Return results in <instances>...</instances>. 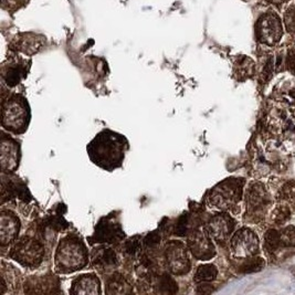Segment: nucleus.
Segmentation results:
<instances>
[{
  "mask_svg": "<svg viewBox=\"0 0 295 295\" xmlns=\"http://www.w3.org/2000/svg\"><path fill=\"white\" fill-rule=\"evenodd\" d=\"M125 140L112 132H102L88 145L92 161L105 169L119 167L125 156Z\"/></svg>",
  "mask_w": 295,
  "mask_h": 295,
  "instance_id": "1",
  "label": "nucleus"
},
{
  "mask_svg": "<svg viewBox=\"0 0 295 295\" xmlns=\"http://www.w3.org/2000/svg\"><path fill=\"white\" fill-rule=\"evenodd\" d=\"M56 260L61 271L72 272L79 270L86 264V250L79 240L66 238L59 246Z\"/></svg>",
  "mask_w": 295,
  "mask_h": 295,
  "instance_id": "2",
  "label": "nucleus"
},
{
  "mask_svg": "<svg viewBox=\"0 0 295 295\" xmlns=\"http://www.w3.org/2000/svg\"><path fill=\"white\" fill-rule=\"evenodd\" d=\"M242 181L227 179L220 183L211 191L210 202L217 208L228 209L235 206L241 198Z\"/></svg>",
  "mask_w": 295,
  "mask_h": 295,
  "instance_id": "3",
  "label": "nucleus"
},
{
  "mask_svg": "<svg viewBox=\"0 0 295 295\" xmlns=\"http://www.w3.org/2000/svg\"><path fill=\"white\" fill-rule=\"evenodd\" d=\"M10 257L25 266H37L42 261L43 248L32 239H22L13 246Z\"/></svg>",
  "mask_w": 295,
  "mask_h": 295,
  "instance_id": "4",
  "label": "nucleus"
},
{
  "mask_svg": "<svg viewBox=\"0 0 295 295\" xmlns=\"http://www.w3.org/2000/svg\"><path fill=\"white\" fill-rule=\"evenodd\" d=\"M257 36L260 42L274 46L278 43L282 37V25L280 19L274 13H265L260 17L256 26Z\"/></svg>",
  "mask_w": 295,
  "mask_h": 295,
  "instance_id": "5",
  "label": "nucleus"
},
{
  "mask_svg": "<svg viewBox=\"0 0 295 295\" xmlns=\"http://www.w3.org/2000/svg\"><path fill=\"white\" fill-rule=\"evenodd\" d=\"M167 265L169 270L180 276L190 270V260L187 249L180 241H170L165 251Z\"/></svg>",
  "mask_w": 295,
  "mask_h": 295,
  "instance_id": "6",
  "label": "nucleus"
},
{
  "mask_svg": "<svg viewBox=\"0 0 295 295\" xmlns=\"http://www.w3.org/2000/svg\"><path fill=\"white\" fill-rule=\"evenodd\" d=\"M26 106L18 98H13L4 106V125L15 133L24 132L27 125Z\"/></svg>",
  "mask_w": 295,
  "mask_h": 295,
  "instance_id": "7",
  "label": "nucleus"
},
{
  "mask_svg": "<svg viewBox=\"0 0 295 295\" xmlns=\"http://www.w3.org/2000/svg\"><path fill=\"white\" fill-rule=\"evenodd\" d=\"M231 249L237 257L251 258L259 251V239L251 230L242 229L233 236Z\"/></svg>",
  "mask_w": 295,
  "mask_h": 295,
  "instance_id": "8",
  "label": "nucleus"
},
{
  "mask_svg": "<svg viewBox=\"0 0 295 295\" xmlns=\"http://www.w3.org/2000/svg\"><path fill=\"white\" fill-rule=\"evenodd\" d=\"M189 248L193 255L199 260H207L215 256V248L207 235L196 231L189 238Z\"/></svg>",
  "mask_w": 295,
  "mask_h": 295,
  "instance_id": "9",
  "label": "nucleus"
},
{
  "mask_svg": "<svg viewBox=\"0 0 295 295\" xmlns=\"http://www.w3.org/2000/svg\"><path fill=\"white\" fill-rule=\"evenodd\" d=\"M123 237V231L119 223H114L107 219H103L99 223L97 231H95V241L113 243Z\"/></svg>",
  "mask_w": 295,
  "mask_h": 295,
  "instance_id": "10",
  "label": "nucleus"
},
{
  "mask_svg": "<svg viewBox=\"0 0 295 295\" xmlns=\"http://www.w3.org/2000/svg\"><path fill=\"white\" fill-rule=\"evenodd\" d=\"M233 220L227 215H219L214 217L208 224V231L216 240L227 239L233 230Z\"/></svg>",
  "mask_w": 295,
  "mask_h": 295,
  "instance_id": "11",
  "label": "nucleus"
},
{
  "mask_svg": "<svg viewBox=\"0 0 295 295\" xmlns=\"http://www.w3.org/2000/svg\"><path fill=\"white\" fill-rule=\"evenodd\" d=\"M73 294H97L100 293V282L93 274H85L73 281Z\"/></svg>",
  "mask_w": 295,
  "mask_h": 295,
  "instance_id": "12",
  "label": "nucleus"
},
{
  "mask_svg": "<svg viewBox=\"0 0 295 295\" xmlns=\"http://www.w3.org/2000/svg\"><path fill=\"white\" fill-rule=\"evenodd\" d=\"M19 232V219L6 211L2 215V241L4 244L11 242Z\"/></svg>",
  "mask_w": 295,
  "mask_h": 295,
  "instance_id": "13",
  "label": "nucleus"
},
{
  "mask_svg": "<svg viewBox=\"0 0 295 295\" xmlns=\"http://www.w3.org/2000/svg\"><path fill=\"white\" fill-rule=\"evenodd\" d=\"M17 144L10 140H3L2 162L4 170H13L18 165Z\"/></svg>",
  "mask_w": 295,
  "mask_h": 295,
  "instance_id": "14",
  "label": "nucleus"
},
{
  "mask_svg": "<svg viewBox=\"0 0 295 295\" xmlns=\"http://www.w3.org/2000/svg\"><path fill=\"white\" fill-rule=\"evenodd\" d=\"M248 205L249 208L256 212L264 208V206L266 205V194L261 185L259 184L253 185V186L249 189Z\"/></svg>",
  "mask_w": 295,
  "mask_h": 295,
  "instance_id": "15",
  "label": "nucleus"
},
{
  "mask_svg": "<svg viewBox=\"0 0 295 295\" xmlns=\"http://www.w3.org/2000/svg\"><path fill=\"white\" fill-rule=\"evenodd\" d=\"M92 261L98 266L108 267L118 264V256L111 249L101 248L93 253Z\"/></svg>",
  "mask_w": 295,
  "mask_h": 295,
  "instance_id": "16",
  "label": "nucleus"
},
{
  "mask_svg": "<svg viewBox=\"0 0 295 295\" xmlns=\"http://www.w3.org/2000/svg\"><path fill=\"white\" fill-rule=\"evenodd\" d=\"M131 285L120 274H114V276L107 281V293L109 294H125L131 293Z\"/></svg>",
  "mask_w": 295,
  "mask_h": 295,
  "instance_id": "17",
  "label": "nucleus"
},
{
  "mask_svg": "<svg viewBox=\"0 0 295 295\" xmlns=\"http://www.w3.org/2000/svg\"><path fill=\"white\" fill-rule=\"evenodd\" d=\"M154 287H156L157 293L163 294H174L178 290L175 280L170 278L168 274H163V276L157 279Z\"/></svg>",
  "mask_w": 295,
  "mask_h": 295,
  "instance_id": "18",
  "label": "nucleus"
},
{
  "mask_svg": "<svg viewBox=\"0 0 295 295\" xmlns=\"http://www.w3.org/2000/svg\"><path fill=\"white\" fill-rule=\"evenodd\" d=\"M218 274V271L215 265L212 264H203L200 265L197 269L195 274V281L196 282H207V281L215 280Z\"/></svg>",
  "mask_w": 295,
  "mask_h": 295,
  "instance_id": "19",
  "label": "nucleus"
},
{
  "mask_svg": "<svg viewBox=\"0 0 295 295\" xmlns=\"http://www.w3.org/2000/svg\"><path fill=\"white\" fill-rule=\"evenodd\" d=\"M265 248L269 252H276L281 244V233L277 230H269L264 236Z\"/></svg>",
  "mask_w": 295,
  "mask_h": 295,
  "instance_id": "20",
  "label": "nucleus"
},
{
  "mask_svg": "<svg viewBox=\"0 0 295 295\" xmlns=\"http://www.w3.org/2000/svg\"><path fill=\"white\" fill-rule=\"evenodd\" d=\"M25 75V70L21 66H11L8 69V71L6 72L5 74V80L7 82V84L10 85V86H15L16 84H18L20 80Z\"/></svg>",
  "mask_w": 295,
  "mask_h": 295,
  "instance_id": "21",
  "label": "nucleus"
},
{
  "mask_svg": "<svg viewBox=\"0 0 295 295\" xmlns=\"http://www.w3.org/2000/svg\"><path fill=\"white\" fill-rule=\"evenodd\" d=\"M264 266V261L263 259L256 258V259H248L245 260V262L240 266V271L243 273H252L262 270Z\"/></svg>",
  "mask_w": 295,
  "mask_h": 295,
  "instance_id": "22",
  "label": "nucleus"
},
{
  "mask_svg": "<svg viewBox=\"0 0 295 295\" xmlns=\"http://www.w3.org/2000/svg\"><path fill=\"white\" fill-rule=\"evenodd\" d=\"M281 244L284 246H295V227L286 228L281 233Z\"/></svg>",
  "mask_w": 295,
  "mask_h": 295,
  "instance_id": "23",
  "label": "nucleus"
},
{
  "mask_svg": "<svg viewBox=\"0 0 295 295\" xmlns=\"http://www.w3.org/2000/svg\"><path fill=\"white\" fill-rule=\"evenodd\" d=\"M290 210L287 207H284V206H280L277 209H274L273 212V220L277 223H283L285 222L287 219L290 218Z\"/></svg>",
  "mask_w": 295,
  "mask_h": 295,
  "instance_id": "24",
  "label": "nucleus"
},
{
  "mask_svg": "<svg viewBox=\"0 0 295 295\" xmlns=\"http://www.w3.org/2000/svg\"><path fill=\"white\" fill-rule=\"evenodd\" d=\"M284 24L287 31L295 33V5L290 7L284 13Z\"/></svg>",
  "mask_w": 295,
  "mask_h": 295,
  "instance_id": "25",
  "label": "nucleus"
},
{
  "mask_svg": "<svg viewBox=\"0 0 295 295\" xmlns=\"http://www.w3.org/2000/svg\"><path fill=\"white\" fill-rule=\"evenodd\" d=\"M141 242H142V240H141L140 236H136V237L131 238L125 243V252L128 253V255H131V256L136 255V253L139 252L140 249H141Z\"/></svg>",
  "mask_w": 295,
  "mask_h": 295,
  "instance_id": "26",
  "label": "nucleus"
},
{
  "mask_svg": "<svg viewBox=\"0 0 295 295\" xmlns=\"http://www.w3.org/2000/svg\"><path fill=\"white\" fill-rule=\"evenodd\" d=\"M160 242H161V235H158L156 231L148 233L146 238L144 239V244L146 246H150V248H153V246L157 245Z\"/></svg>",
  "mask_w": 295,
  "mask_h": 295,
  "instance_id": "27",
  "label": "nucleus"
},
{
  "mask_svg": "<svg viewBox=\"0 0 295 295\" xmlns=\"http://www.w3.org/2000/svg\"><path fill=\"white\" fill-rule=\"evenodd\" d=\"M287 65H289L290 70L295 73V49L291 50L287 56Z\"/></svg>",
  "mask_w": 295,
  "mask_h": 295,
  "instance_id": "28",
  "label": "nucleus"
},
{
  "mask_svg": "<svg viewBox=\"0 0 295 295\" xmlns=\"http://www.w3.org/2000/svg\"><path fill=\"white\" fill-rule=\"evenodd\" d=\"M198 293H212L214 292V287L209 284H202L198 286Z\"/></svg>",
  "mask_w": 295,
  "mask_h": 295,
  "instance_id": "29",
  "label": "nucleus"
},
{
  "mask_svg": "<svg viewBox=\"0 0 295 295\" xmlns=\"http://www.w3.org/2000/svg\"><path fill=\"white\" fill-rule=\"evenodd\" d=\"M270 2H272L273 4H283L284 2H286V0H270Z\"/></svg>",
  "mask_w": 295,
  "mask_h": 295,
  "instance_id": "30",
  "label": "nucleus"
}]
</instances>
